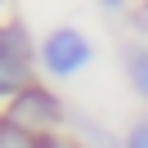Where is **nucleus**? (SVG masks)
<instances>
[{
  "label": "nucleus",
  "instance_id": "1",
  "mask_svg": "<svg viewBox=\"0 0 148 148\" xmlns=\"http://www.w3.org/2000/svg\"><path fill=\"white\" fill-rule=\"evenodd\" d=\"M5 121L18 126V130H32V135H58V130L72 121V112L63 108V99H58L54 90H45V85L32 81L27 90H18L5 103Z\"/></svg>",
  "mask_w": 148,
  "mask_h": 148
},
{
  "label": "nucleus",
  "instance_id": "2",
  "mask_svg": "<svg viewBox=\"0 0 148 148\" xmlns=\"http://www.w3.org/2000/svg\"><path fill=\"white\" fill-rule=\"evenodd\" d=\"M36 58H40V67H45L49 76L67 81V76H76V72H85V67H90L94 45H90V36H85V32H76V27H54L45 40H40Z\"/></svg>",
  "mask_w": 148,
  "mask_h": 148
},
{
  "label": "nucleus",
  "instance_id": "3",
  "mask_svg": "<svg viewBox=\"0 0 148 148\" xmlns=\"http://www.w3.org/2000/svg\"><path fill=\"white\" fill-rule=\"evenodd\" d=\"M32 63H36V49L27 45L23 23H5V32H0V94H5V103L36 81Z\"/></svg>",
  "mask_w": 148,
  "mask_h": 148
},
{
  "label": "nucleus",
  "instance_id": "4",
  "mask_svg": "<svg viewBox=\"0 0 148 148\" xmlns=\"http://www.w3.org/2000/svg\"><path fill=\"white\" fill-rule=\"evenodd\" d=\"M0 148H81V144L67 139L63 130L58 135H32V130H18L9 121H0Z\"/></svg>",
  "mask_w": 148,
  "mask_h": 148
},
{
  "label": "nucleus",
  "instance_id": "5",
  "mask_svg": "<svg viewBox=\"0 0 148 148\" xmlns=\"http://www.w3.org/2000/svg\"><path fill=\"white\" fill-rule=\"evenodd\" d=\"M126 76H130V85H135V94L148 103V45H139V49L126 54Z\"/></svg>",
  "mask_w": 148,
  "mask_h": 148
},
{
  "label": "nucleus",
  "instance_id": "6",
  "mask_svg": "<svg viewBox=\"0 0 148 148\" xmlns=\"http://www.w3.org/2000/svg\"><path fill=\"white\" fill-rule=\"evenodd\" d=\"M121 148H148V117H139V121H130V126H126Z\"/></svg>",
  "mask_w": 148,
  "mask_h": 148
},
{
  "label": "nucleus",
  "instance_id": "7",
  "mask_svg": "<svg viewBox=\"0 0 148 148\" xmlns=\"http://www.w3.org/2000/svg\"><path fill=\"white\" fill-rule=\"evenodd\" d=\"M99 5H108V9H121V5H126V0H99Z\"/></svg>",
  "mask_w": 148,
  "mask_h": 148
}]
</instances>
